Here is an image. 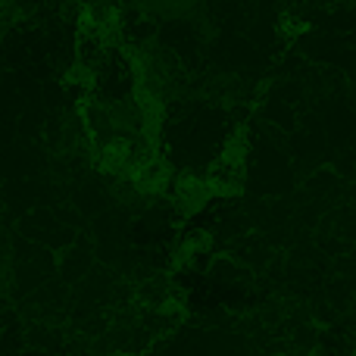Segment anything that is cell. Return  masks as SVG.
Returning a JSON list of instances; mask_svg holds the SVG:
<instances>
[{
  "mask_svg": "<svg viewBox=\"0 0 356 356\" xmlns=\"http://www.w3.org/2000/svg\"><path fill=\"white\" fill-rule=\"evenodd\" d=\"M138 3L147 13H154V16H184V13H191L200 0H138Z\"/></svg>",
  "mask_w": 356,
  "mask_h": 356,
  "instance_id": "6da1fadb",
  "label": "cell"
}]
</instances>
